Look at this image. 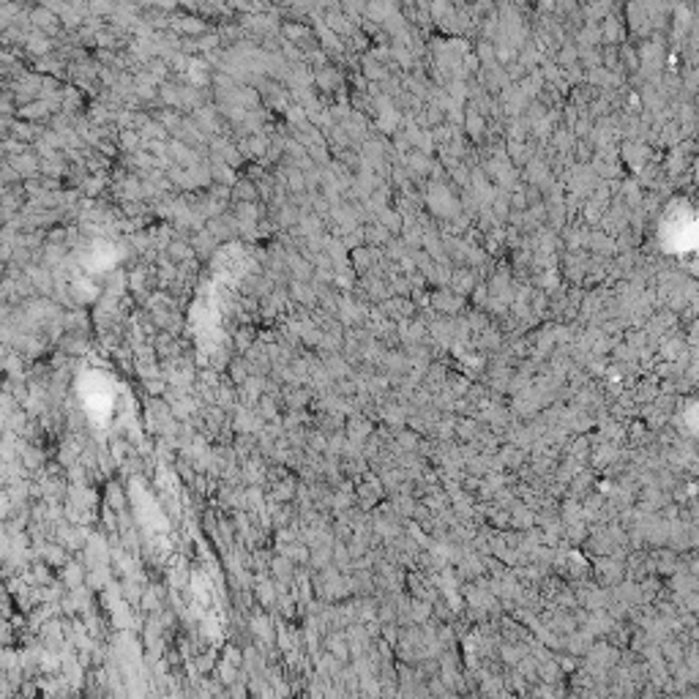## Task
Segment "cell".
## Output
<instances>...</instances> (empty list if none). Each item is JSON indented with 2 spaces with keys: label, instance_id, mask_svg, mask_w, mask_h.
<instances>
[{
  "label": "cell",
  "instance_id": "1",
  "mask_svg": "<svg viewBox=\"0 0 699 699\" xmlns=\"http://www.w3.org/2000/svg\"><path fill=\"white\" fill-rule=\"evenodd\" d=\"M28 19H30V28L33 30H39V33H44V36H61L63 33V25H61V19H58V14L55 11H50L47 6H30L28 8Z\"/></svg>",
  "mask_w": 699,
  "mask_h": 699
},
{
  "label": "cell",
  "instance_id": "2",
  "mask_svg": "<svg viewBox=\"0 0 699 699\" xmlns=\"http://www.w3.org/2000/svg\"><path fill=\"white\" fill-rule=\"evenodd\" d=\"M22 52L30 55V58H44V55L55 52V39L39 33V30H30L28 39H25V44H22Z\"/></svg>",
  "mask_w": 699,
  "mask_h": 699
},
{
  "label": "cell",
  "instance_id": "3",
  "mask_svg": "<svg viewBox=\"0 0 699 699\" xmlns=\"http://www.w3.org/2000/svg\"><path fill=\"white\" fill-rule=\"evenodd\" d=\"M17 172H19V178L25 180V178H33V175H39V164H41V158L33 154V151H19V154H11L6 158Z\"/></svg>",
  "mask_w": 699,
  "mask_h": 699
},
{
  "label": "cell",
  "instance_id": "4",
  "mask_svg": "<svg viewBox=\"0 0 699 699\" xmlns=\"http://www.w3.org/2000/svg\"><path fill=\"white\" fill-rule=\"evenodd\" d=\"M0 33H3V30H0Z\"/></svg>",
  "mask_w": 699,
  "mask_h": 699
}]
</instances>
